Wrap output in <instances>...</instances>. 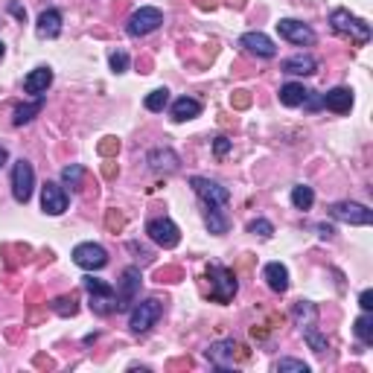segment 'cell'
<instances>
[{"mask_svg": "<svg viewBox=\"0 0 373 373\" xmlns=\"http://www.w3.org/2000/svg\"><path fill=\"white\" fill-rule=\"evenodd\" d=\"M329 24H333V30H336L338 35H350L358 47L367 44L370 35H373L370 24L362 21V18H356V15H350L347 9H333V15H329Z\"/></svg>", "mask_w": 373, "mask_h": 373, "instance_id": "cell-1", "label": "cell"}, {"mask_svg": "<svg viewBox=\"0 0 373 373\" xmlns=\"http://www.w3.org/2000/svg\"><path fill=\"white\" fill-rule=\"evenodd\" d=\"M278 370L280 373H309V365L307 362H300V358H280L278 362Z\"/></svg>", "mask_w": 373, "mask_h": 373, "instance_id": "cell-35", "label": "cell"}, {"mask_svg": "<svg viewBox=\"0 0 373 373\" xmlns=\"http://www.w3.org/2000/svg\"><path fill=\"white\" fill-rule=\"evenodd\" d=\"M201 114V102L192 100V96H181V100L172 102V120L175 122H187V120H196Z\"/></svg>", "mask_w": 373, "mask_h": 373, "instance_id": "cell-22", "label": "cell"}, {"mask_svg": "<svg viewBox=\"0 0 373 373\" xmlns=\"http://www.w3.org/2000/svg\"><path fill=\"white\" fill-rule=\"evenodd\" d=\"M237 350H239L237 341H233V338H222V341H213L210 347L204 350V356H207V362H210L213 367L228 370V367H233V362H237Z\"/></svg>", "mask_w": 373, "mask_h": 373, "instance_id": "cell-12", "label": "cell"}, {"mask_svg": "<svg viewBox=\"0 0 373 373\" xmlns=\"http://www.w3.org/2000/svg\"><path fill=\"white\" fill-rule=\"evenodd\" d=\"M248 233H254L260 239H269V237H274V225L269 219H254V222H248Z\"/></svg>", "mask_w": 373, "mask_h": 373, "instance_id": "cell-33", "label": "cell"}, {"mask_svg": "<svg viewBox=\"0 0 373 373\" xmlns=\"http://www.w3.org/2000/svg\"><path fill=\"white\" fill-rule=\"evenodd\" d=\"M117 149H120V140H114V137H105V143L100 146L102 155H111V152H117Z\"/></svg>", "mask_w": 373, "mask_h": 373, "instance_id": "cell-38", "label": "cell"}, {"mask_svg": "<svg viewBox=\"0 0 373 373\" xmlns=\"http://www.w3.org/2000/svg\"><path fill=\"white\" fill-rule=\"evenodd\" d=\"M149 170H155V172H178V167H181V158H178L175 155V152L172 149H167V146H163V149H152L149 152Z\"/></svg>", "mask_w": 373, "mask_h": 373, "instance_id": "cell-16", "label": "cell"}, {"mask_svg": "<svg viewBox=\"0 0 373 373\" xmlns=\"http://www.w3.org/2000/svg\"><path fill=\"white\" fill-rule=\"evenodd\" d=\"M292 318H295V324H298V327L315 324V318H318L315 303H309V300H298L295 307H292Z\"/></svg>", "mask_w": 373, "mask_h": 373, "instance_id": "cell-26", "label": "cell"}, {"mask_svg": "<svg viewBox=\"0 0 373 373\" xmlns=\"http://www.w3.org/2000/svg\"><path fill=\"white\" fill-rule=\"evenodd\" d=\"M207 278H210V300H216V303L233 300L239 283H237V274H233L230 269H225V266H210V269H207Z\"/></svg>", "mask_w": 373, "mask_h": 373, "instance_id": "cell-3", "label": "cell"}, {"mask_svg": "<svg viewBox=\"0 0 373 373\" xmlns=\"http://www.w3.org/2000/svg\"><path fill=\"white\" fill-rule=\"evenodd\" d=\"M353 333H356L358 341L365 344V347H370V344H373V315L370 312L356 318V321H353Z\"/></svg>", "mask_w": 373, "mask_h": 373, "instance_id": "cell-25", "label": "cell"}, {"mask_svg": "<svg viewBox=\"0 0 373 373\" xmlns=\"http://www.w3.org/2000/svg\"><path fill=\"white\" fill-rule=\"evenodd\" d=\"M146 233H149V239L155 245H161V248H175L178 242H181V230H178V225L172 222V219H167V216L149 219Z\"/></svg>", "mask_w": 373, "mask_h": 373, "instance_id": "cell-8", "label": "cell"}, {"mask_svg": "<svg viewBox=\"0 0 373 373\" xmlns=\"http://www.w3.org/2000/svg\"><path fill=\"white\" fill-rule=\"evenodd\" d=\"M6 158H9V152H6L3 146H0V167H3V163H6Z\"/></svg>", "mask_w": 373, "mask_h": 373, "instance_id": "cell-41", "label": "cell"}, {"mask_svg": "<svg viewBox=\"0 0 373 373\" xmlns=\"http://www.w3.org/2000/svg\"><path fill=\"white\" fill-rule=\"evenodd\" d=\"M9 9H12V15H15V18H21V21H24V18H26V12H24V9H21V6H18V3H12V6H9Z\"/></svg>", "mask_w": 373, "mask_h": 373, "instance_id": "cell-40", "label": "cell"}, {"mask_svg": "<svg viewBox=\"0 0 373 373\" xmlns=\"http://www.w3.org/2000/svg\"><path fill=\"white\" fill-rule=\"evenodd\" d=\"M239 47H245L248 53H254L260 59H274L278 56V44L266 35V33H245L239 38Z\"/></svg>", "mask_w": 373, "mask_h": 373, "instance_id": "cell-15", "label": "cell"}, {"mask_svg": "<svg viewBox=\"0 0 373 373\" xmlns=\"http://www.w3.org/2000/svg\"><path fill=\"white\" fill-rule=\"evenodd\" d=\"M230 149H233V143L228 140V137H216V140H213V155L216 158H225Z\"/></svg>", "mask_w": 373, "mask_h": 373, "instance_id": "cell-36", "label": "cell"}, {"mask_svg": "<svg viewBox=\"0 0 373 373\" xmlns=\"http://www.w3.org/2000/svg\"><path fill=\"white\" fill-rule=\"evenodd\" d=\"M41 108H44V96H38V100L30 102V105H18L15 114H12V122H15V126H24V122H30L35 114H41Z\"/></svg>", "mask_w": 373, "mask_h": 373, "instance_id": "cell-28", "label": "cell"}, {"mask_svg": "<svg viewBox=\"0 0 373 373\" xmlns=\"http://www.w3.org/2000/svg\"><path fill=\"white\" fill-rule=\"evenodd\" d=\"M278 33H280V38L289 41V44H298V47L315 44V33L309 30L307 24H300V21H295V18H280Z\"/></svg>", "mask_w": 373, "mask_h": 373, "instance_id": "cell-13", "label": "cell"}, {"mask_svg": "<svg viewBox=\"0 0 373 373\" xmlns=\"http://www.w3.org/2000/svg\"><path fill=\"white\" fill-rule=\"evenodd\" d=\"M190 187L196 190V196L207 204V207H225L230 201V190L225 184L213 181V178H204V175H192L190 178Z\"/></svg>", "mask_w": 373, "mask_h": 373, "instance_id": "cell-4", "label": "cell"}, {"mask_svg": "<svg viewBox=\"0 0 373 373\" xmlns=\"http://www.w3.org/2000/svg\"><path fill=\"white\" fill-rule=\"evenodd\" d=\"M33 187H35V170L30 161H15L12 167V196H15L18 204H26L33 199Z\"/></svg>", "mask_w": 373, "mask_h": 373, "instance_id": "cell-6", "label": "cell"}, {"mask_svg": "<svg viewBox=\"0 0 373 373\" xmlns=\"http://www.w3.org/2000/svg\"><path fill=\"white\" fill-rule=\"evenodd\" d=\"M262 280L269 283L271 292L283 295L286 289H289V269L283 266V262H269V266L262 269Z\"/></svg>", "mask_w": 373, "mask_h": 373, "instance_id": "cell-20", "label": "cell"}, {"mask_svg": "<svg viewBox=\"0 0 373 373\" xmlns=\"http://www.w3.org/2000/svg\"><path fill=\"white\" fill-rule=\"evenodd\" d=\"M309 93H312V91L303 88V85H298V82H286V85L280 88V102H283L286 108H298V105L307 102Z\"/></svg>", "mask_w": 373, "mask_h": 373, "instance_id": "cell-23", "label": "cell"}, {"mask_svg": "<svg viewBox=\"0 0 373 373\" xmlns=\"http://www.w3.org/2000/svg\"><path fill=\"white\" fill-rule=\"evenodd\" d=\"M3 53H6V44H3V41H0V59H3Z\"/></svg>", "mask_w": 373, "mask_h": 373, "instance_id": "cell-42", "label": "cell"}, {"mask_svg": "<svg viewBox=\"0 0 373 373\" xmlns=\"http://www.w3.org/2000/svg\"><path fill=\"white\" fill-rule=\"evenodd\" d=\"M163 24V12L161 9H155V6H140L134 12V15L129 18V35H134V38H143V35H149V33H155L158 26Z\"/></svg>", "mask_w": 373, "mask_h": 373, "instance_id": "cell-10", "label": "cell"}, {"mask_svg": "<svg viewBox=\"0 0 373 373\" xmlns=\"http://www.w3.org/2000/svg\"><path fill=\"white\" fill-rule=\"evenodd\" d=\"M292 204L298 207V210H309V207L315 204V190L307 187V184L292 187Z\"/></svg>", "mask_w": 373, "mask_h": 373, "instance_id": "cell-29", "label": "cell"}, {"mask_svg": "<svg viewBox=\"0 0 373 373\" xmlns=\"http://www.w3.org/2000/svg\"><path fill=\"white\" fill-rule=\"evenodd\" d=\"M82 178H85V167H82V163H71V167L62 170V184L71 187V190L82 187Z\"/></svg>", "mask_w": 373, "mask_h": 373, "instance_id": "cell-30", "label": "cell"}, {"mask_svg": "<svg viewBox=\"0 0 373 373\" xmlns=\"http://www.w3.org/2000/svg\"><path fill=\"white\" fill-rule=\"evenodd\" d=\"M329 216L338 219L344 225H370L373 222V210L358 201H336L329 207Z\"/></svg>", "mask_w": 373, "mask_h": 373, "instance_id": "cell-9", "label": "cell"}, {"mask_svg": "<svg viewBox=\"0 0 373 373\" xmlns=\"http://www.w3.org/2000/svg\"><path fill=\"white\" fill-rule=\"evenodd\" d=\"M358 307H362L365 312H370V309H373V292H370V289H365V292L358 295Z\"/></svg>", "mask_w": 373, "mask_h": 373, "instance_id": "cell-37", "label": "cell"}, {"mask_svg": "<svg viewBox=\"0 0 373 373\" xmlns=\"http://www.w3.org/2000/svg\"><path fill=\"white\" fill-rule=\"evenodd\" d=\"M82 286H85V292L91 295V309L96 315H111L117 312V289L111 283L105 280H96V278H85L82 280Z\"/></svg>", "mask_w": 373, "mask_h": 373, "instance_id": "cell-2", "label": "cell"}, {"mask_svg": "<svg viewBox=\"0 0 373 373\" xmlns=\"http://www.w3.org/2000/svg\"><path fill=\"white\" fill-rule=\"evenodd\" d=\"M108 64H111L114 73H126L129 64H131V59H129L126 50H111V53H108Z\"/></svg>", "mask_w": 373, "mask_h": 373, "instance_id": "cell-32", "label": "cell"}, {"mask_svg": "<svg viewBox=\"0 0 373 373\" xmlns=\"http://www.w3.org/2000/svg\"><path fill=\"white\" fill-rule=\"evenodd\" d=\"M53 312L62 315V318H73L79 312V307H76L73 298H56V300H53Z\"/></svg>", "mask_w": 373, "mask_h": 373, "instance_id": "cell-34", "label": "cell"}, {"mask_svg": "<svg viewBox=\"0 0 373 373\" xmlns=\"http://www.w3.org/2000/svg\"><path fill=\"white\" fill-rule=\"evenodd\" d=\"M149 111H163V108L170 105V91L167 88H158V91H152L149 96H146V102H143Z\"/></svg>", "mask_w": 373, "mask_h": 373, "instance_id": "cell-31", "label": "cell"}, {"mask_svg": "<svg viewBox=\"0 0 373 373\" xmlns=\"http://www.w3.org/2000/svg\"><path fill=\"white\" fill-rule=\"evenodd\" d=\"M140 269L137 266H129L126 271H122V280H120V289H117V312L122 309H129L131 303L137 300V292H140Z\"/></svg>", "mask_w": 373, "mask_h": 373, "instance_id": "cell-11", "label": "cell"}, {"mask_svg": "<svg viewBox=\"0 0 373 373\" xmlns=\"http://www.w3.org/2000/svg\"><path fill=\"white\" fill-rule=\"evenodd\" d=\"M204 222H207V230L216 233V237H222V233H228L230 222H228V216L222 213V207H207V213H204Z\"/></svg>", "mask_w": 373, "mask_h": 373, "instance_id": "cell-24", "label": "cell"}, {"mask_svg": "<svg viewBox=\"0 0 373 373\" xmlns=\"http://www.w3.org/2000/svg\"><path fill=\"white\" fill-rule=\"evenodd\" d=\"M318 233H321V239H329V237H333V228H329V225H318Z\"/></svg>", "mask_w": 373, "mask_h": 373, "instance_id": "cell-39", "label": "cell"}, {"mask_svg": "<svg viewBox=\"0 0 373 373\" xmlns=\"http://www.w3.org/2000/svg\"><path fill=\"white\" fill-rule=\"evenodd\" d=\"M321 105L329 108V111H336V114H347L350 108H353V91L350 88H333V91H327L321 96Z\"/></svg>", "mask_w": 373, "mask_h": 373, "instance_id": "cell-17", "label": "cell"}, {"mask_svg": "<svg viewBox=\"0 0 373 373\" xmlns=\"http://www.w3.org/2000/svg\"><path fill=\"white\" fill-rule=\"evenodd\" d=\"M41 210H44L47 216H62L67 210V192H64L62 184L47 181L44 187H41Z\"/></svg>", "mask_w": 373, "mask_h": 373, "instance_id": "cell-14", "label": "cell"}, {"mask_svg": "<svg viewBox=\"0 0 373 373\" xmlns=\"http://www.w3.org/2000/svg\"><path fill=\"white\" fill-rule=\"evenodd\" d=\"M280 71L289 73V76H312V73L318 71V62L309 56V53H298V56L286 59V62L280 64Z\"/></svg>", "mask_w": 373, "mask_h": 373, "instance_id": "cell-19", "label": "cell"}, {"mask_svg": "<svg viewBox=\"0 0 373 373\" xmlns=\"http://www.w3.org/2000/svg\"><path fill=\"white\" fill-rule=\"evenodd\" d=\"M73 262L85 271H100L108 266V251L100 242H79L73 248Z\"/></svg>", "mask_w": 373, "mask_h": 373, "instance_id": "cell-7", "label": "cell"}, {"mask_svg": "<svg viewBox=\"0 0 373 373\" xmlns=\"http://www.w3.org/2000/svg\"><path fill=\"white\" fill-rule=\"evenodd\" d=\"M35 33H38L41 38H59V35H62V12H59V9H44V12L38 15Z\"/></svg>", "mask_w": 373, "mask_h": 373, "instance_id": "cell-18", "label": "cell"}, {"mask_svg": "<svg viewBox=\"0 0 373 373\" xmlns=\"http://www.w3.org/2000/svg\"><path fill=\"white\" fill-rule=\"evenodd\" d=\"M303 329V341L309 344V350H315L318 356H324L327 350H329V341L318 333V327H312V324H307V327H300Z\"/></svg>", "mask_w": 373, "mask_h": 373, "instance_id": "cell-27", "label": "cell"}, {"mask_svg": "<svg viewBox=\"0 0 373 373\" xmlns=\"http://www.w3.org/2000/svg\"><path fill=\"white\" fill-rule=\"evenodd\" d=\"M163 315V303L158 298H149L143 303H134V309L129 312V327L131 333H146V329L155 327V321Z\"/></svg>", "mask_w": 373, "mask_h": 373, "instance_id": "cell-5", "label": "cell"}, {"mask_svg": "<svg viewBox=\"0 0 373 373\" xmlns=\"http://www.w3.org/2000/svg\"><path fill=\"white\" fill-rule=\"evenodd\" d=\"M50 85H53V71L50 67H35V71L24 79V91L35 93V96H44Z\"/></svg>", "mask_w": 373, "mask_h": 373, "instance_id": "cell-21", "label": "cell"}]
</instances>
